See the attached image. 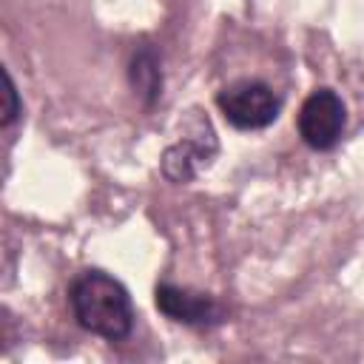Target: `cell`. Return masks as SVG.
Instances as JSON below:
<instances>
[{
	"label": "cell",
	"instance_id": "cell-3",
	"mask_svg": "<svg viewBox=\"0 0 364 364\" xmlns=\"http://www.w3.org/2000/svg\"><path fill=\"white\" fill-rule=\"evenodd\" d=\"M299 136L313 151H330L338 145L344 125H347V108L341 97L333 88H316L307 94V100L299 108L296 117Z\"/></svg>",
	"mask_w": 364,
	"mask_h": 364
},
{
	"label": "cell",
	"instance_id": "cell-5",
	"mask_svg": "<svg viewBox=\"0 0 364 364\" xmlns=\"http://www.w3.org/2000/svg\"><path fill=\"white\" fill-rule=\"evenodd\" d=\"M156 310L162 316H168L171 321L179 324H191V327H202V324H219L225 318V310L219 307V301L208 293H193L188 287H176V284H156Z\"/></svg>",
	"mask_w": 364,
	"mask_h": 364
},
{
	"label": "cell",
	"instance_id": "cell-1",
	"mask_svg": "<svg viewBox=\"0 0 364 364\" xmlns=\"http://www.w3.org/2000/svg\"><path fill=\"white\" fill-rule=\"evenodd\" d=\"M68 307L74 321L105 341H122L134 330V301L128 287L105 270L88 267L68 284Z\"/></svg>",
	"mask_w": 364,
	"mask_h": 364
},
{
	"label": "cell",
	"instance_id": "cell-7",
	"mask_svg": "<svg viewBox=\"0 0 364 364\" xmlns=\"http://www.w3.org/2000/svg\"><path fill=\"white\" fill-rule=\"evenodd\" d=\"M20 117V100H17V85L11 80V74L6 71V114H3V125L9 128L14 119Z\"/></svg>",
	"mask_w": 364,
	"mask_h": 364
},
{
	"label": "cell",
	"instance_id": "cell-6",
	"mask_svg": "<svg viewBox=\"0 0 364 364\" xmlns=\"http://www.w3.org/2000/svg\"><path fill=\"white\" fill-rule=\"evenodd\" d=\"M128 80H131V88L136 91V97L148 108L162 97V65H159V57L151 43H142L134 51L131 65H128Z\"/></svg>",
	"mask_w": 364,
	"mask_h": 364
},
{
	"label": "cell",
	"instance_id": "cell-2",
	"mask_svg": "<svg viewBox=\"0 0 364 364\" xmlns=\"http://www.w3.org/2000/svg\"><path fill=\"white\" fill-rule=\"evenodd\" d=\"M222 117L239 131H259L279 119L282 97L262 80H236L216 94Z\"/></svg>",
	"mask_w": 364,
	"mask_h": 364
},
{
	"label": "cell",
	"instance_id": "cell-4",
	"mask_svg": "<svg viewBox=\"0 0 364 364\" xmlns=\"http://www.w3.org/2000/svg\"><path fill=\"white\" fill-rule=\"evenodd\" d=\"M216 151H219V139H216V131H213L210 119L205 114H196L193 117V131L188 136H182L179 142L165 148V154H162V173L171 182L185 185V182L196 179L213 162Z\"/></svg>",
	"mask_w": 364,
	"mask_h": 364
}]
</instances>
